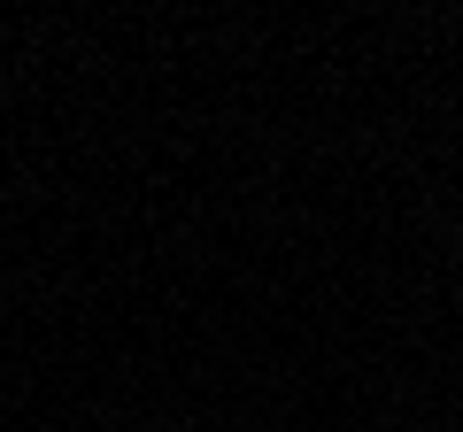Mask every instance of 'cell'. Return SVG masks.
<instances>
[{
    "label": "cell",
    "instance_id": "1",
    "mask_svg": "<svg viewBox=\"0 0 463 432\" xmlns=\"http://www.w3.org/2000/svg\"><path fill=\"white\" fill-rule=\"evenodd\" d=\"M456 255H463V232H456Z\"/></svg>",
    "mask_w": 463,
    "mask_h": 432
}]
</instances>
